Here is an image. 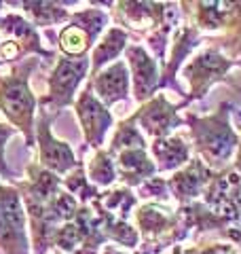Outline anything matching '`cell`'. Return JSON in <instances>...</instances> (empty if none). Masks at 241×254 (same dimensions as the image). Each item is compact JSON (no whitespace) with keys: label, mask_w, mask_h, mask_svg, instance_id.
Masks as SVG:
<instances>
[{"label":"cell","mask_w":241,"mask_h":254,"mask_svg":"<svg viewBox=\"0 0 241 254\" xmlns=\"http://www.w3.org/2000/svg\"><path fill=\"white\" fill-rule=\"evenodd\" d=\"M32 108L34 98L28 89L26 74H21V70H13L11 74L0 76V110L11 123L21 127L26 136H30Z\"/></svg>","instance_id":"1"},{"label":"cell","mask_w":241,"mask_h":254,"mask_svg":"<svg viewBox=\"0 0 241 254\" xmlns=\"http://www.w3.org/2000/svg\"><path fill=\"white\" fill-rule=\"evenodd\" d=\"M0 248L6 254H28L26 216L19 195L11 187L0 185Z\"/></svg>","instance_id":"2"},{"label":"cell","mask_w":241,"mask_h":254,"mask_svg":"<svg viewBox=\"0 0 241 254\" xmlns=\"http://www.w3.org/2000/svg\"><path fill=\"white\" fill-rule=\"evenodd\" d=\"M78 110H80V119H83L85 129H87V133H89V140L100 142L104 129H106V125L110 123V117L106 115V110H104L89 93L83 95Z\"/></svg>","instance_id":"3"},{"label":"cell","mask_w":241,"mask_h":254,"mask_svg":"<svg viewBox=\"0 0 241 254\" xmlns=\"http://www.w3.org/2000/svg\"><path fill=\"white\" fill-rule=\"evenodd\" d=\"M129 62L133 66V76H135V91H138L140 98L148 95V91L152 89V83H155V66L146 53L138 47L129 49Z\"/></svg>","instance_id":"4"},{"label":"cell","mask_w":241,"mask_h":254,"mask_svg":"<svg viewBox=\"0 0 241 254\" xmlns=\"http://www.w3.org/2000/svg\"><path fill=\"white\" fill-rule=\"evenodd\" d=\"M85 68H87L85 62H80V64L61 62L58 72H55V76H53V81H51L53 83V93L58 95V98H61V93H63V100H68L72 89H74V85L83 78Z\"/></svg>","instance_id":"5"},{"label":"cell","mask_w":241,"mask_h":254,"mask_svg":"<svg viewBox=\"0 0 241 254\" xmlns=\"http://www.w3.org/2000/svg\"><path fill=\"white\" fill-rule=\"evenodd\" d=\"M98 89L102 93V98H106V102H117L120 98H125L127 74H125V66H123V64L112 66L108 72H104L98 78Z\"/></svg>","instance_id":"6"},{"label":"cell","mask_w":241,"mask_h":254,"mask_svg":"<svg viewBox=\"0 0 241 254\" xmlns=\"http://www.w3.org/2000/svg\"><path fill=\"white\" fill-rule=\"evenodd\" d=\"M43 163H47L49 168L53 170H58V172H63V170H68L72 163V153H70V148L66 144H61V142L58 140H53L51 138V133L43 129Z\"/></svg>","instance_id":"7"},{"label":"cell","mask_w":241,"mask_h":254,"mask_svg":"<svg viewBox=\"0 0 241 254\" xmlns=\"http://www.w3.org/2000/svg\"><path fill=\"white\" fill-rule=\"evenodd\" d=\"M142 123L150 133H165L167 129H172V125L176 123V117L170 108H163V102L157 100L150 104V110L144 113Z\"/></svg>","instance_id":"8"},{"label":"cell","mask_w":241,"mask_h":254,"mask_svg":"<svg viewBox=\"0 0 241 254\" xmlns=\"http://www.w3.org/2000/svg\"><path fill=\"white\" fill-rule=\"evenodd\" d=\"M155 153L165 170L176 168L178 163L186 161V146L180 140H159L155 144Z\"/></svg>","instance_id":"9"},{"label":"cell","mask_w":241,"mask_h":254,"mask_svg":"<svg viewBox=\"0 0 241 254\" xmlns=\"http://www.w3.org/2000/svg\"><path fill=\"white\" fill-rule=\"evenodd\" d=\"M123 43H125V34H123V32H119V30L108 32V36L104 38V43L93 53V64H95V66H102L104 62H108L110 58H115V55L120 51Z\"/></svg>","instance_id":"10"},{"label":"cell","mask_w":241,"mask_h":254,"mask_svg":"<svg viewBox=\"0 0 241 254\" xmlns=\"http://www.w3.org/2000/svg\"><path fill=\"white\" fill-rule=\"evenodd\" d=\"M87 45L89 43H87V34H85L83 28L72 26V28H66L61 32V49L63 51L76 55V53H83L87 49Z\"/></svg>","instance_id":"11"},{"label":"cell","mask_w":241,"mask_h":254,"mask_svg":"<svg viewBox=\"0 0 241 254\" xmlns=\"http://www.w3.org/2000/svg\"><path fill=\"white\" fill-rule=\"evenodd\" d=\"M91 178L98 180L100 185H108L110 180H115V170H112V161H108L104 155L93 159L91 163Z\"/></svg>","instance_id":"12"},{"label":"cell","mask_w":241,"mask_h":254,"mask_svg":"<svg viewBox=\"0 0 241 254\" xmlns=\"http://www.w3.org/2000/svg\"><path fill=\"white\" fill-rule=\"evenodd\" d=\"M78 240H80L78 227L68 225V227H63L61 231H60V240H58V244L61 246L63 250H72V248H74V246L78 244Z\"/></svg>","instance_id":"13"},{"label":"cell","mask_w":241,"mask_h":254,"mask_svg":"<svg viewBox=\"0 0 241 254\" xmlns=\"http://www.w3.org/2000/svg\"><path fill=\"white\" fill-rule=\"evenodd\" d=\"M55 212H58V216H61V218H70L72 214L76 212V201L72 199L70 195L61 193V195H58V199H55Z\"/></svg>","instance_id":"14"},{"label":"cell","mask_w":241,"mask_h":254,"mask_svg":"<svg viewBox=\"0 0 241 254\" xmlns=\"http://www.w3.org/2000/svg\"><path fill=\"white\" fill-rule=\"evenodd\" d=\"M11 133H13L11 127L0 125V174H9V168H6V163H4V144H6V140L11 138Z\"/></svg>","instance_id":"15"},{"label":"cell","mask_w":241,"mask_h":254,"mask_svg":"<svg viewBox=\"0 0 241 254\" xmlns=\"http://www.w3.org/2000/svg\"><path fill=\"white\" fill-rule=\"evenodd\" d=\"M106 254H119V252H115V250H106Z\"/></svg>","instance_id":"16"}]
</instances>
